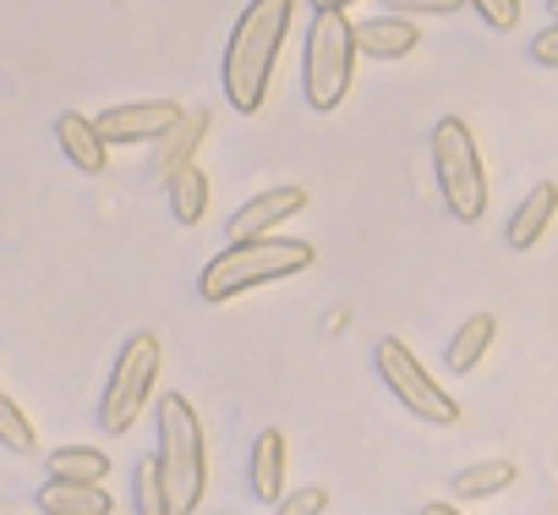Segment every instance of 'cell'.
Wrapping results in <instances>:
<instances>
[{
    "mask_svg": "<svg viewBox=\"0 0 558 515\" xmlns=\"http://www.w3.org/2000/svg\"><path fill=\"white\" fill-rule=\"evenodd\" d=\"M324 510H329V488H318V482L313 488H296L291 499L274 504V515H324Z\"/></svg>",
    "mask_w": 558,
    "mask_h": 515,
    "instance_id": "7402d4cb",
    "label": "cell"
},
{
    "mask_svg": "<svg viewBox=\"0 0 558 515\" xmlns=\"http://www.w3.org/2000/svg\"><path fill=\"white\" fill-rule=\"evenodd\" d=\"M395 12H416V17H444V12H454L460 0H389Z\"/></svg>",
    "mask_w": 558,
    "mask_h": 515,
    "instance_id": "cb8c5ba5",
    "label": "cell"
},
{
    "mask_svg": "<svg viewBox=\"0 0 558 515\" xmlns=\"http://www.w3.org/2000/svg\"><path fill=\"white\" fill-rule=\"evenodd\" d=\"M50 477H66V482H105L110 477V455L94 450V444H66L50 455Z\"/></svg>",
    "mask_w": 558,
    "mask_h": 515,
    "instance_id": "ac0fdd59",
    "label": "cell"
},
{
    "mask_svg": "<svg viewBox=\"0 0 558 515\" xmlns=\"http://www.w3.org/2000/svg\"><path fill=\"white\" fill-rule=\"evenodd\" d=\"M154 460H159L170 515H192L203 504V488H208V444H203V422H197L186 395H159V450H154Z\"/></svg>",
    "mask_w": 558,
    "mask_h": 515,
    "instance_id": "3957f363",
    "label": "cell"
},
{
    "mask_svg": "<svg viewBox=\"0 0 558 515\" xmlns=\"http://www.w3.org/2000/svg\"><path fill=\"white\" fill-rule=\"evenodd\" d=\"M186 110L175 105V99H132V105H110V110H99L94 116V132L105 137V148L116 143H159L175 121H181Z\"/></svg>",
    "mask_w": 558,
    "mask_h": 515,
    "instance_id": "ba28073f",
    "label": "cell"
},
{
    "mask_svg": "<svg viewBox=\"0 0 558 515\" xmlns=\"http://www.w3.org/2000/svg\"><path fill=\"white\" fill-rule=\"evenodd\" d=\"M514 482V466L509 460H482V466H465L454 477V499H493Z\"/></svg>",
    "mask_w": 558,
    "mask_h": 515,
    "instance_id": "d6986e66",
    "label": "cell"
},
{
    "mask_svg": "<svg viewBox=\"0 0 558 515\" xmlns=\"http://www.w3.org/2000/svg\"><path fill=\"white\" fill-rule=\"evenodd\" d=\"M208 116H214V110H186V116L159 137V148H154L159 176H175L181 165H192V154H197V148H203V137H208Z\"/></svg>",
    "mask_w": 558,
    "mask_h": 515,
    "instance_id": "9a60e30c",
    "label": "cell"
},
{
    "mask_svg": "<svg viewBox=\"0 0 558 515\" xmlns=\"http://www.w3.org/2000/svg\"><path fill=\"white\" fill-rule=\"evenodd\" d=\"M132 504H137V515H170L165 482H159V460H154V455H143L137 471H132Z\"/></svg>",
    "mask_w": 558,
    "mask_h": 515,
    "instance_id": "ffe728a7",
    "label": "cell"
},
{
    "mask_svg": "<svg viewBox=\"0 0 558 515\" xmlns=\"http://www.w3.org/2000/svg\"><path fill=\"white\" fill-rule=\"evenodd\" d=\"M302 208H307V192H302V187H268V192H257L252 203H241V208L230 214L225 236H230V247H235V241H263V236H274L279 219H291V214H302Z\"/></svg>",
    "mask_w": 558,
    "mask_h": 515,
    "instance_id": "9c48e42d",
    "label": "cell"
},
{
    "mask_svg": "<svg viewBox=\"0 0 558 515\" xmlns=\"http://www.w3.org/2000/svg\"><path fill=\"white\" fill-rule=\"evenodd\" d=\"M553 208H558V187H553V181H536V187L525 192V203L509 214V230H504V241H509L514 252L536 247V241L547 236V225H553Z\"/></svg>",
    "mask_w": 558,
    "mask_h": 515,
    "instance_id": "7c38bea8",
    "label": "cell"
},
{
    "mask_svg": "<svg viewBox=\"0 0 558 515\" xmlns=\"http://www.w3.org/2000/svg\"><path fill=\"white\" fill-rule=\"evenodd\" d=\"M246 488H252L257 504H279V499H286V433H279V428H263V433L252 439Z\"/></svg>",
    "mask_w": 558,
    "mask_h": 515,
    "instance_id": "30bf717a",
    "label": "cell"
},
{
    "mask_svg": "<svg viewBox=\"0 0 558 515\" xmlns=\"http://www.w3.org/2000/svg\"><path fill=\"white\" fill-rule=\"evenodd\" d=\"M493 313H471L460 330H454V340H449V351H444V362H449V373H471L476 362H482V351L493 346Z\"/></svg>",
    "mask_w": 558,
    "mask_h": 515,
    "instance_id": "e0dca14e",
    "label": "cell"
},
{
    "mask_svg": "<svg viewBox=\"0 0 558 515\" xmlns=\"http://www.w3.org/2000/svg\"><path fill=\"white\" fill-rule=\"evenodd\" d=\"M318 12H345V7H356V0H313Z\"/></svg>",
    "mask_w": 558,
    "mask_h": 515,
    "instance_id": "4316f807",
    "label": "cell"
},
{
    "mask_svg": "<svg viewBox=\"0 0 558 515\" xmlns=\"http://www.w3.org/2000/svg\"><path fill=\"white\" fill-rule=\"evenodd\" d=\"M553 23H558V0H553Z\"/></svg>",
    "mask_w": 558,
    "mask_h": 515,
    "instance_id": "83f0119b",
    "label": "cell"
},
{
    "mask_svg": "<svg viewBox=\"0 0 558 515\" xmlns=\"http://www.w3.org/2000/svg\"><path fill=\"white\" fill-rule=\"evenodd\" d=\"M296 17V0H252V7L235 17V34L225 45V99L241 116H257L268 99V77L279 61V45L291 34Z\"/></svg>",
    "mask_w": 558,
    "mask_h": 515,
    "instance_id": "6da1fadb",
    "label": "cell"
},
{
    "mask_svg": "<svg viewBox=\"0 0 558 515\" xmlns=\"http://www.w3.org/2000/svg\"><path fill=\"white\" fill-rule=\"evenodd\" d=\"M39 510L45 515H110L116 499L105 493V482H66V477H50L39 488Z\"/></svg>",
    "mask_w": 558,
    "mask_h": 515,
    "instance_id": "4fadbf2b",
    "label": "cell"
},
{
    "mask_svg": "<svg viewBox=\"0 0 558 515\" xmlns=\"http://www.w3.org/2000/svg\"><path fill=\"white\" fill-rule=\"evenodd\" d=\"M373 362H378V379L389 384V395H395L411 417H422V422H433V428H454V422H460V400H454L449 390H438V379L405 351V340L384 335Z\"/></svg>",
    "mask_w": 558,
    "mask_h": 515,
    "instance_id": "52a82bcc",
    "label": "cell"
},
{
    "mask_svg": "<svg viewBox=\"0 0 558 515\" xmlns=\"http://www.w3.org/2000/svg\"><path fill=\"white\" fill-rule=\"evenodd\" d=\"M159 362H165L159 335H126V346L116 351V373L105 384V400H99V428L105 433H126L143 417V406L154 395V379H159Z\"/></svg>",
    "mask_w": 558,
    "mask_h": 515,
    "instance_id": "8992f818",
    "label": "cell"
},
{
    "mask_svg": "<svg viewBox=\"0 0 558 515\" xmlns=\"http://www.w3.org/2000/svg\"><path fill=\"white\" fill-rule=\"evenodd\" d=\"M531 61H542V67H553V72H558V23H553L547 34H536V39H531Z\"/></svg>",
    "mask_w": 558,
    "mask_h": 515,
    "instance_id": "d4e9b609",
    "label": "cell"
},
{
    "mask_svg": "<svg viewBox=\"0 0 558 515\" xmlns=\"http://www.w3.org/2000/svg\"><path fill=\"white\" fill-rule=\"evenodd\" d=\"M471 7H476V17H482L487 28H498V34L520 28V0H471Z\"/></svg>",
    "mask_w": 558,
    "mask_h": 515,
    "instance_id": "603a6c76",
    "label": "cell"
},
{
    "mask_svg": "<svg viewBox=\"0 0 558 515\" xmlns=\"http://www.w3.org/2000/svg\"><path fill=\"white\" fill-rule=\"evenodd\" d=\"M433 176H438V192H444L454 219L476 225L487 214V170H482L476 137L460 116H444L433 127Z\"/></svg>",
    "mask_w": 558,
    "mask_h": 515,
    "instance_id": "277c9868",
    "label": "cell"
},
{
    "mask_svg": "<svg viewBox=\"0 0 558 515\" xmlns=\"http://www.w3.org/2000/svg\"><path fill=\"white\" fill-rule=\"evenodd\" d=\"M351 39H356V56H373V61H400L422 45V28L405 23V17H367V23H351Z\"/></svg>",
    "mask_w": 558,
    "mask_h": 515,
    "instance_id": "8fae6325",
    "label": "cell"
},
{
    "mask_svg": "<svg viewBox=\"0 0 558 515\" xmlns=\"http://www.w3.org/2000/svg\"><path fill=\"white\" fill-rule=\"evenodd\" d=\"M56 143H61V154H66L83 176H99V170H105V137L94 132V116H77V110L56 116Z\"/></svg>",
    "mask_w": 558,
    "mask_h": 515,
    "instance_id": "5bb4252c",
    "label": "cell"
},
{
    "mask_svg": "<svg viewBox=\"0 0 558 515\" xmlns=\"http://www.w3.org/2000/svg\"><path fill=\"white\" fill-rule=\"evenodd\" d=\"M313 241L296 236H263V241H235L219 258H208L203 275H197V297L203 302H230L241 291L274 286V280H291L302 270H313Z\"/></svg>",
    "mask_w": 558,
    "mask_h": 515,
    "instance_id": "7a4b0ae2",
    "label": "cell"
},
{
    "mask_svg": "<svg viewBox=\"0 0 558 515\" xmlns=\"http://www.w3.org/2000/svg\"><path fill=\"white\" fill-rule=\"evenodd\" d=\"M351 72H356V39L345 12H318L307 28V56H302V94L313 110H335L351 94Z\"/></svg>",
    "mask_w": 558,
    "mask_h": 515,
    "instance_id": "5b68a950",
    "label": "cell"
},
{
    "mask_svg": "<svg viewBox=\"0 0 558 515\" xmlns=\"http://www.w3.org/2000/svg\"><path fill=\"white\" fill-rule=\"evenodd\" d=\"M165 192H170V214L181 225H197L208 214V176H203V165H181L175 176H165Z\"/></svg>",
    "mask_w": 558,
    "mask_h": 515,
    "instance_id": "2e32d148",
    "label": "cell"
},
{
    "mask_svg": "<svg viewBox=\"0 0 558 515\" xmlns=\"http://www.w3.org/2000/svg\"><path fill=\"white\" fill-rule=\"evenodd\" d=\"M0 444H7L12 455H34V450H39L34 422H28V417H23V406H17V400H7V395H0Z\"/></svg>",
    "mask_w": 558,
    "mask_h": 515,
    "instance_id": "44dd1931",
    "label": "cell"
},
{
    "mask_svg": "<svg viewBox=\"0 0 558 515\" xmlns=\"http://www.w3.org/2000/svg\"><path fill=\"white\" fill-rule=\"evenodd\" d=\"M422 515H465V510H454L449 499H427V504H422Z\"/></svg>",
    "mask_w": 558,
    "mask_h": 515,
    "instance_id": "484cf974",
    "label": "cell"
}]
</instances>
